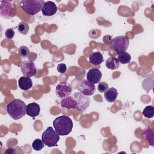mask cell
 <instances>
[{
    "label": "cell",
    "mask_w": 154,
    "mask_h": 154,
    "mask_svg": "<svg viewBox=\"0 0 154 154\" xmlns=\"http://www.w3.org/2000/svg\"><path fill=\"white\" fill-rule=\"evenodd\" d=\"M8 115L14 120H19L26 114V105L23 101L15 99L7 105Z\"/></svg>",
    "instance_id": "cell-1"
},
{
    "label": "cell",
    "mask_w": 154,
    "mask_h": 154,
    "mask_svg": "<svg viewBox=\"0 0 154 154\" xmlns=\"http://www.w3.org/2000/svg\"><path fill=\"white\" fill-rule=\"evenodd\" d=\"M53 126L59 135L65 136L72 132L73 122L70 117L63 115L57 117L54 120Z\"/></svg>",
    "instance_id": "cell-2"
},
{
    "label": "cell",
    "mask_w": 154,
    "mask_h": 154,
    "mask_svg": "<svg viewBox=\"0 0 154 154\" xmlns=\"http://www.w3.org/2000/svg\"><path fill=\"white\" fill-rule=\"evenodd\" d=\"M45 2L43 0H22L20 6L25 13L34 16L42 11Z\"/></svg>",
    "instance_id": "cell-3"
},
{
    "label": "cell",
    "mask_w": 154,
    "mask_h": 154,
    "mask_svg": "<svg viewBox=\"0 0 154 154\" xmlns=\"http://www.w3.org/2000/svg\"><path fill=\"white\" fill-rule=\"evenodd\" d=\"M129 44V38L125 35H119L112 39L111 42V49L117 54L126 52Z\"/></svg>",
    "instance_id": "cell-4"
},
{
    "label": "cell",
    "mask_w": 154,
    "mask_h": 154,
    "mask_svg": "<svg viewBox=\"0 0 154 154\" xmlns=\"http://www.w3.org/2000/svg\"><path fill=\"white\" fill-rule=\"evenodd\" d=\"M42 140L47 146L51 147L57 146V143L60 140V135L53 129L52 127H48L43 132L42 135Z\"/></svg>",
    "instance_id": "cell-5"
},
{
    "label": "cell",
    "mask_w": 154,
    "mask_h": 154,
    "mask_svg": "<svg viewBox=\"0 0 154 154\" xmlns=\"http://www.w3.org/2000/svg\"><path fill=\"white\" fill-rule=\"evenodd\" d=\"M72 97L77 103L76 109L79 111L84 112L88 107L90 103V99L88 96H85L80 92L74 93Z\"/></svg>",
    "instance_id": "cell-6"
},
{
    "label": "cell",
    "mask_w": 154,
    "mask_h": 154,
    "mask_svg": "<svg viewBox=\"0 0 154 154\" xmlns=\"http://www.w3.org/2000/svg\"><path fill=\"white\" fill-rule=\"evenodd\" d=\"M20 70L24 76L31 77L35 76L37 69L34 62L31 61H24L21 63Z\"/></svg>",
    "instance_id": "cell-7"
},
{
    "label": "cell",
    "mask_w": 154,
    "mask_h": 154,
    "mask_svg": "<svg viewBox=\"0 0 154 154\" xmlns=\"http://www.w3.org/2000/svg\"><path fill=\"white\" fill-rule=\"evenodd\" d=\"M72 91L71 85L66 82H63L58 84L55 88L56 95L61 99H64L69 96Z\"/></svg>",
    "instance_id": "cell-8"
},
{
    "label": "cell",
    "mask_w": 154,
    "mask_h": 154,
    "mask_svg": "<svg viewBox=\"0 0 154 154\" xmlns=\"http://www.w3.org/2000/svg\"><path fill=\"white\" fill-rule=\"evenodd\" d=\"M79 91L85 96L93 95L96 90L94 84L89 82L87 80H84L78 87Z\"/></svg>",
    "instance_id": "cell-9"
},
{
    "label": "cell",
    "mask_w": 154,
    "mask_h": 154,
    "mask_svg": "<svg viewBox=\"0 0 154 154\" xmlns=\"http://www.w3.org/2000/svg\"><path fill=\"white\" fill-rule=\"evenodd\" d=\"M102 73L99 69L92 68L88 71L86 78L87 80L89 82L93 84H97L100 82L102 78Z\"/></svg>",
    "instance_id": "cell-10"
},
{
    "label": "cell",
    "mask_w": 154,
    "mask_h": 154,
    "mask_svg": "<svg viewBox=\"0 0 154 154\" xmlns=\"http://www.w3.org/2000/svg\"><path fill=\"white\" fill-rule=\"evenodd\" d=\"M58 7L52 1L45 2L42 8V14L46 16H51L56 13Z\"/></svg>",
    "instance_id": "cell-11"
},
{
    "label": "cell",
    "mask_w": 154,
    "mask_h": 154,
    "mask_svg": "<svg viewBox=\"0 0 154 154\" xmlns=\"http://www.w3.org/2000/svg\"><path fill=\"white\" fill-rule=\"evenodd\" d=\"M14 8V6L11 1H1V10L0 13L2 16L4 17H10L11 12Z\"/></svg>",
    "instance_id": "cell-12"
},
{
    "label": "cell",
    "mask_w": 154,
    "mask_h": 154,
    "mask_svg": "<svg viewBox=\"0 0 154 154\" xmlns=\"http://www.w3.org/2000/svg\"><path fill=\"white\" fill-rule=\"evenodd\" d=\"M18 85L19 88L24 91H27L32 88V81L30 77L22 76L18 80Z\"/></svg>",
    "instance_id": "cell-13"
},
{
    "label": "cell",
    "mask_w": 154,
    "mask_h": 154,
    "mask_svg": "<svg viewBox=\"0 0 154 154\" xmlns=\"http://www.w3.org/2000/svg\"><path fill=\"white\" fill-rule=\"evenodd\" d=\"M40 108L38 103L32 102L26 105V114L31 117H35L40 114Z\"/></svg>",
    "instance_id": "cell-14"
},
{
    "label": "cell",
    "mask_w": 154,
    "mask_h": 154,
    "mask_svg": "<svg viewBox=\"0 0 154 154\" xmlns=\"http://www.w3.org/2000/svg\"><path fill=\"white\" fill-rule=\"evenodd\" d=\"M61 106L62 108H65L67 109H76L77 108V103L72 97V96H69L64 99H63L61 102Z\"/></svg>",
    "instance_id": "cell-15"
},
{
    "label": "cell",
    "mask_w": 154,
    "mask_h": 154,
    "mask_svg": "<svg viewBox=\"0 0 154 154\" xmlns=\"http://www.w3.org/2000/svg\"><path fill=\"white\" fill-rule=\"evenodd\" d=\"M118 91L114 87L108 88L104 92V97L108 102H114L117 97Z\"/></svg>",
    "instance_id": "cell-16"
},
{
    "label": "cell",
    "mask_w": 154,
    "mask_h": 154,
    "mask_svg": "<svg viewBox=\"0 0 154 154\" xmlns=\"http://www.w3.org/2000/svg\"><path fill=\"white\" fill-rule=\"evenodd\" d=\"M103 61V55L100 52H92L89 55V62L94 66L100 64Z\"/></svg>",
    "instance_id": "cell-17"
},
{
    "label": "cell",
    "mask_w": 154,
    "mask_h": 154,
    "mask_svg": "<svg viewBox=\"0 0 154 154\" xmlns=\"http://www.w3.org/2000/svg\"><path fill=\"white\" fill-rule=\"evenodd\" d=\"M119 65H120V63L117 58H116L114 57H109L106 60L105 66L109 69H111V70L116 69L119 67Z\"/></svg>",
    "instance_id": "cell-18"
},
{
    "label": "cell",
    "mask_w": 154,
    "mask_h": 154,
    "mask_svg": "<svg viewBox=\"0 0 154 154\" xmlns=\"http://www.w3.org/2000/svg\"><path fill=\"white\" fill-rule=\"evenodd\" d=\"M143 137L150 143L152 146H153V130L152 128H148L143 131Z\"/></svg>",
    "instance_id": "cell-19"
},
{
    "label": "cell",
    "mask_w": 154,
    "mask_h": 154,
    "mask_svg": "<svg viewBox=\"0 0 154 154\" xmlns=\"http://www.w3.org/2000/svg\"><path fill=\"white\" fill-rule=\"evenodd\" d=\"M117 59L121 64H128L130 62L131 60V56L130 54L126 52H123L122 53H120L117 55Z\"/></svg>",
    "instance_id": "cell-20"
},
{
    "label": "cell",
    "mask_w": 154,
    "mask_h": 154,
    "mask_svg": "<svg viewBox=\"0 0 154 154\" xmlns=\"http://www.w3.org/2000/svg\"><path fill=\"white\" fill-rule=\"evenodd\" d=\"M29 29V25L26 22H21L17 25L18 32L23 35H25L28 33Z\"/></svg>",
    "instance_id": "cell-21"
},
{
    "label": "cell",
    "mask_w": 154,
    "mask_h": 154,
    "mask_svg": "<svg viewBox=\"0 0 154 154\" xmlns=\"http://www.w3.org/2000/svg\"><path fill=\"white\" fill-rule=\"evenodd\" d=\"M143 115L149 119H151L154 116V107L151 105L146 106L143 111Z\"/></svg>",
    "instance_id": "cell-22"
},
{
    "label": "cell",
    "mask_w": 154,
    "mask_h": 154,
    "mask_svg": "<svg viewBox=\"0 0 154 154\" xmlns=\"http://www.w3.org/2000/svg\"><path fill=\"white\" fill-rule=\"evenodd\" d=\"M45 146V143L42 141V140H40L38 138L35 139L32 143V147L34 150L36 151L41 150Z\"/></svg>",
    "instance_id": "cell-23"
},
{
    "label": "cell",
    "mask_w": 154,
    "mask_h": 154,
    "mask_svg": "<svg viewBox=\"0 0 154 154\" xmlns=\"http://www.w3.org/2000/svg\"><path fill=\"white\" fill-rule=\"evenodd\" d=\"M29 49L25 46H22L18 49V54L19 55L23 58L28 57L29 54Z\"/></svg>",
    "instance_id": "cell-24"
},
{
    "label": "cell",
    "mask_w": 154,
    "mask_h": 154,
    "mask_svg": "<svg viewBox=\"0 0 154 154\" xmlns=\"http://www.w3.org/2000/svg\"><path fill=\"white\" fill-rule=\"evenodd\" d=\"M108 88V84L105 82H100L97 85V90L100 93L105 92Z\"/></svg>",
    "instance_id": "cell-25"
},
{
    "label": "cell",
    "mask_w": 154,
    "mask_h": 154,
    "mask_svg": "<svg viewBox=\"0 0 154 154\" xmlns=\"http://www.w3.org/2000/svg\"><path fill=\"white\" fill-rule=\"evenodd\" d=\"M14 34L15 32L13 28H8L5 31V36L8 40L12 39L14 37Z\"/></svg>",
    "instance_id": "cell-26"
},
{
    "label": "cell",
    "mask_w": 154,
    "mask_h": 154,
    "mask_svg": "<svg viewBox=\"0 0 154 154\" xmlns=\"http://www.w3.org/2000/svg\"><path fill=\"white\" fill-rule=\"evenodd\" d=\"M66 70H67L66 65L64 63L59 64L57 66V70L60 73H64L66 72Z\"/></svg>",
    "instance_id": "cell-27"
}]
</instances>
